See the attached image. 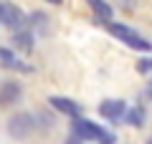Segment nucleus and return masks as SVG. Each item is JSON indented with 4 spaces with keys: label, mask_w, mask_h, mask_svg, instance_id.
<instances>
[{
    "label": "nucleus",
    "mask_w": 152,
    "mask_h": 144,
    "mask_svg": "<svg viewBox=\"0 0 152 144\" xmlns=\"http://www.w3.org/2000/svg\"><path fill=\"white\" fill-rule=\"evenodd\" d=\"M107 28H109V33H112V36H117L122 43H127L129 48H134V51H150V41H145L137 31L122 25V23H109Z\"/></svg>",
    "instance_id": "f257e3e1"
},
{
    "label": "nucleus",
    "mask_w": 152,
    "mask_h": 144,
    "mask_svg": "<svg viewBox=\"0 0 152 144\" xmlns=\"http://www.w3.org/2000/svg\"><path fill=\"white\" fill-rule=\"evenodd\" d=\"M36 132V116L33 114H13L8 119V134L13 139H28Z\"/></svg>",
    "instance_id": "f03ea898"
},
{
    "label": "nucleus",
    "mask_w": 152,
    "mask_h": 144,
    "mask_svg": "<svg viewBox=\"0 0 152 144\" xmlns=\"http://www.w3.org/2000/svg\"><path fill=\"white\" fill-rule=\"evenodd\" d=\"M99 132H102V127H96V124L86 121V119H74V137L76 139H86V142H96L99 139Z\"/></svg>",
    "instance_id": "7ed1b4c3"
},
{
    "label": "nucleus",
    "mask_w": 152,
    "mask_h": 144,
    "mask_svg": "<svg viewBox=\"0 0 152 144\" xmlns=\"http://www.w3.org/2000/svg\"><path fill=\"white\" fill-rule=\"evenodd\" d=\"M0 23H5L8 28L18 31V28H23V23H26V15H23V10H20L18 5H13V3H3V15H0Z\"/></svg>",
    "instance_id": "20e7f679"
},
{
    "label": "nucleus",
    "mask_w": 152,
    "mask_h": 144,
    "mask_svg": "<svg viewBox=\"0 0 152 144\" xmlns=\"http://www.w3.org/2000/svg\"><path fill=\"white\" fill-rule=\"evenodd\" d=\"M20 96H23V89L18 81H5V84L0 86V104L3 106H13V104L20 101Z\"/></svg>",
    "instance_id": "39448f33"
},
{
    "label": "nucleus",
    "mask_w": 152,
    "mask_h": 144,
    "mask_svg": "<svg viewBox=\"0 0 152 144\" xmlns=\"http://www.w3.org/2000/svg\"><path fill=\"white\" fill-rule=\"evenodd\" d=\"M124 111H127L124 101H102V106H99V114L107 116L109 121H119L124 116Z\"/></svg>",
    "instance_id": "423d86ee"
},
{
    "label": "nucleus",
    "mask_w": 152,
    "mask_h": 144,
    "mask_svg": "<svg viewBox=\"0 0 152 144\" xmlns=\"http://www.w3.org/2000/svg\"><path fill=\"white\" fill-rule=\"evenodd\" d=\"M51 106L58 109L61 114H66V116H71V119L81 116V106L74 104V101H69V99H61V96H51Z\"/></svg>",
    "instance_id": "0eeeda50"
},
{
    "label": "nucleus",
    "mask_w": 152,
    "mask_h": 144,
    "mask_svg": "<svg viewBox=\"0 0 152 144\" xmlns=\"http://www.w3.org/2000/svg\"><path fill=\"white\" fill-rule=\"evenodd\" d=\"M0 63L5 66V68H13V71H26V73L31 71V66L23 63L13 51H8V48H0Z\"/></svg>",
    "instance_id": "6e6552de"
},
{
    "label": "nucleus",
    "mask_w": 152,
    "mask_h": 144,
    "mask_svg": "<svg viewBox=\"0 0 152 144\" xmlns=\"http://www.w3.org/2000/svg\"><path fill=\"white\" fill-rule=\"evenodd\" d=\"M13 41H15V46L20 48V51L31 53V48H33V31H23V28H18L15 36H13Z\"/></svg>",
    "instance_id": "1a4fd4ad"
},
{
    "label": "nucleus",
    "mask_w": 152,
    "mask_h": 144,
    "mask_svg": "<svg viewBox=\"0 0 152 144\" xmlns=\"http://www.w3.org/2000/svg\"><path fill=\"white\" fill-rule=\"evenodd\" d=\"M89 5L96 13V18H102L104 23H109V18H112V5H109L107 0H89Z\"/></svg>",
    "instance_id": "9d476101"
},
{
    "label": "nucleus",
    "mask_w": 152,
    "mask_h": 144,
    "mask_svg": "<svg viewBox=\"0 0 152 144\" xmlns=\"http://www.w3.org/2000/svg\"><path fill=\"white\" fill-rule=\"evenodd\" d=\"M127 121L132 124V127H142L145 124V109L142 106H132V109H127Z\"/></svg>",
    "instance_id": "9b49d317"
},
{
    "label": "nucleus",
    "mask_w": 152,
    "mask_h": 144,
    "mask_svg": "<svg viewBox=\"0 0 152 144\" xmlns=\"http://www.w3.org/2000/svg\"><path fill=\"white\" fill-rule=\"evenodd\" d=\"M33 28H36V33H46V28H48V18L43 15V13H33Z\"/></svg>",
    "instance_id": "f8f14e48"
},
{
    "label": "nucleus",
    "mask_w": 152,
    "mask_h": 144,
    "mask_svg": "<svg viewBox=\"0 0 152 144\" xmlns=\"http://www.w3.org/2000/svg\"><path fill=\"white\" fill-rule=\"evenodd\" d=\"M137 71H140L142 76H150V79H152V58H142V61H137Z\"/></svg>",
    "instance_id": "ddd939ff"
},
{
    "label": "nucleus",
    "mask_w": 152,
    "mask_h": 144,
    "mask_svg": "<svg viewBox=\"0 0 152 144\" xmlns=\"http://www.w3.org/2000/svg\"><path fill=\"white\" fill-rule=\"evenodd\" d=\"M96 142H99V144H114L117 139H114V134H112V132L102 129V132H99V139H96Z\"/></svg>",
    "instance_id": "4468645a"
},
{
    "label": "nucleus",
    "mask_w": 152,
    "mask_h": 144,
    "mask_svg": "<svg viewBox=\"0 0 152 144\" xmlns=\"http://www.w3.org/2000/svg\"><path fill=\"white\" fill-rule=\"evenodd\" d=\"M66 144H81V139H76V137H71V139H69V142H66Z\"/></svg>",
    "instance_id": "2eb2a0df"
},
{
    "label": "nucleus",
    "mask_w": 152,
    "mask_h": 144,
    "mask_svg": "<svg viewBox=\"0 0 152 144\" xmlns=\"http://www.w3.org/2000/svg\"><path fill=\"white\" fill-rule=\"evenodd\" d=\"M147 96L152 99V79H150V84H147Z\"/></svg>",
    "instance_id": "dca6fc26"
},
{
    "label": "nucleus",
    "mask_w": 152,
    "mask_h": 144,
    "mask_svg": "<svg viewBox=\"0 0 152 144\" xmlns=\"http://www.w3.org/2000/svg\"><path fill=\"white\" fill-rule=\"evenodd\" d=\"M48 3H53V5H61V0H48Z\"/></svg>",
    "instance_id": "f3484780"
},
{
    "label": "nucleus",
    "mask_w": 152,
    "mask_h": 144,
    "mask_svg": "<svg viewBox=\"0 0 152 144\" xmlns=\"http://www.w3.org/2000/svg\"><path fill=\"white\" fill-rule=\"evenodd\" d=\"M0 15H3V3H0Z\"/></svg>",
    "instance_id": "a211bd4d"
},
{
    "label": "nucleus",
    "mask_w": 152,
    "mask_h": 144,
    "mask_svg": "<svg viewBox=\"0 0 152 144\" xmlns=\"http://www.w3.org/2000/svg\"><path fill=\"white\" fill-rule=\"evenodd\" d=\"M147 144H152V137H150V139H147Z\"/></svg>",
    "instance_id": "6ab92c4d"
}]
</instances>
